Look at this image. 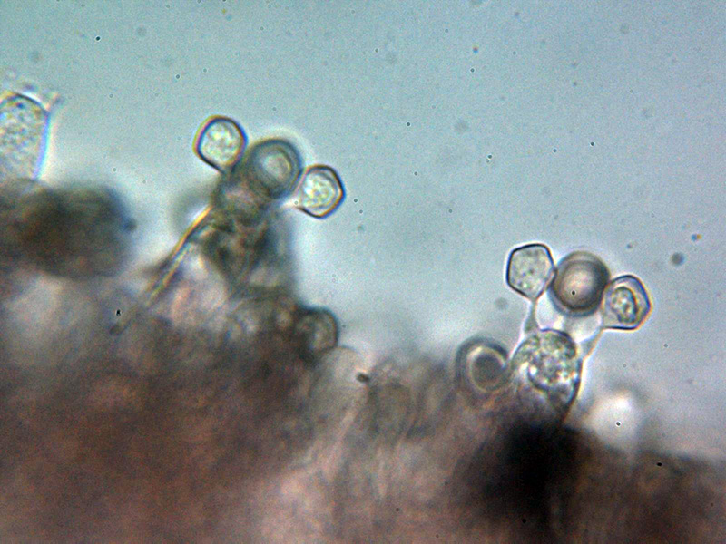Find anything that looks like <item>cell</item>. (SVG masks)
I'll return each instance as SVG.
<instances>
[{"mask_svg": "<svg viewBox=\"0 0 726 544\" xmlns=\"http://www.w3.org/2000/svg\"><path fill=\"white\" fill-rule=\"evenodd\" d=\"M242 168L249 182L259 192L280 199L297 185L302 162L292 143L282 139H269L250 149Z\"/></svg>", "mask_w": 726, "mask_h": 544, "instance_id": "cell-2", "label": "cell"}, {"mask_svg": "<svg viewBox=\"0 0 726 544\" xmlns=\"http://www.w3.org/2000/svg\"><path fill=\"white\" fill-rule=\"evenodd\" d=\"M602 301L603 328L636 329L646 319L652 307L644 286L631 275L614 278L606 287Z\"/></svg>", "mask_w": 726, "mask_h": 544, "instance_id": "cell-3", "label": "cell"}, {"mask_svg": "<svg viewBox=\"0 0 726 544\" xmlns=\"http://www.w3.org/2000/svg\"><path fill=\"white\" fill-rule=\"evenodd\" d=\"M344 195L343 184L338 173L331 167L315 165L299 178L294 203L302 212L322 219L341 204Z\"/></svg>", "mask_w": 726, "mask_h": 544, "instance_id": "cell-6", "label": "cell"}, {"mask_svg": "<svg viewBox=\"0 0 726 544\" xmlns=\"http://www.w3.org/2000/svg\"><path fill=\"white\" fill-rule=\"evenodd\" d=\"M247 146V136L235 121L216 116L201 128L195 151L206 163L222 173L231 171L240 162Z\"/></svg>", "mask_w": 726, "mask_h": 544, "instance_id": "cell-4", "label": "cell"}, {"mask_svg": "<svg viewBox=\"0 0 726 544\" xmlns=\"http://www.w3.org/2000/svg\"><path fill=\"white\" fill-rule=\"evenodd\" d=\"M554 269V261L546 246L538 243L525 245L509 255L506 282L513 290L534 302L544 293Z\"/></svg>", "mask_w": 726, "mask_h": 544, "instance_id": "cell-5", "label": "cell"}, {"mask_svg": "<svg viewBox=\"0 0 726 544\" xmlns=\"http://www.w3.org/2000/svg\"><path fill=\"white\" fill-rule=\"evenodd\" d=\"M610 273L596 256L576 251L564 257L549 286L554 307L564 316L580 318L593 315L599 307Z\"/></svg>", "mask_w": 726, "mask_h": 544, "instance_id": "cell-1", "label": "cell"}]
</instances>
